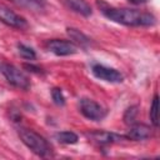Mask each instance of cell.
Listing matches in <instances>:
<instances>
[{
	"mask_svg": "<svg viewBox=\"0 0 160 160\" xmlns=\"http://www.w3.org/2000/svg\"><path fill=\"white\" fill-rule=\"evenodd\" d=\"M55 140H58V142L60 144H65V145H72L76 144L79 140L78 134H75L74 131L70 130H65V131H59L54 135Z\"/></svg>",
	"mask_w": 160,
	"mask_h": 160,
	"instance_id": "cell-12",
	"label": "cell"
},
{
	"mask_svg": "<svg viewBox=\"0 0 160 160\" xmlns=\"http://www.w3.org/2000/svg\"><path fill=\"white\" fill-rule=\"evenodd\" d=\"M158 109H159V96L158 94L154 95L151 105H150V111H149V116L151 120V124L156 128L159 125V116H158Z\"/></svg>",
	"mask_w": 160,
	"mask_h": 160,
	"instance_id": "cell-14",
	"label": "cell"
},
{
	"mask_svg": "<svg viewBox=\"0 0 160 160\" xmlns=\"http://www.w3.org/2000/svg\"><path fill=\"white\" fill-rule=\"evenodd\" d=\"M91 72L95 78L102 81H106V82H111V84H118L124 80V75L119 70L101 65V64H94L91 66Z\"/></svg>",
	"mask_w": 160,
	"mask_h": 160,
	"instance_id": "cell-5",
	"label": "cell"
},
{
	"mask_svg": "<svg viewBox=\"0 0 160 160\" xmlns=\"http://www.w3.org/2000/svg\"><path fill=\"white\" fill-rule=\"evenodd\" d=\"M18 134H19V138L22 141V144L28 149H30L35 155H38L40 158H45L51 154L50 144L42 135L38 134L36 131L20 126V128H18Z\"/></svg>",
	"mask_w": 160,
	"mask_h": 160,
	"instance_id": "cell-2",
	"label": "cell"
},
{
	"mask_svg": "<svg viewBox=\"0 0 160 160\" xmlns=\"http://www.w3.org/2000/svg\"><path fill=\"white\" fill-rule=\"evenodd\" d=\"M46 48L50 52L56 56H69L78 51V46L70 40L62 39H51L46 42Z\"/></svg>",
	"mask_w": 160,
	"mask_h": 160,
	"instance_id": "cell-6",
	"label": "cell"
},
{
	"mask_svg": "<svg viewBox=\"0 0 160 160\" xmlns=\"http://www.w3.org/2000/svg\"><path fill=\"white\" fill-rule=\"evenodd\" d=\"M66 34L70 39V41L72 44H75L78 48H88L91 44V40L88 35H85L82 31H80L79 29L75 28H66Z\"/></svg>",
	"mask_w": 160,
	"mask_h": 160,
	"instance_id": "cell-10",
	"label": "cell"
},
{
	"mask_svg": "<svg viewBox=\"0 0 160 160\" xmlns=\"http://www.w3.org/2000/svg\"><path fill=\"white\" fill-rule=\"evenodd\" d=\"M0 21H2L5 25L14 28V29H25L28 28V21L21 15L16 14L14 10L5 5H0Z\"/></svg>",
	"mask_w": 160,
	"mask_h": 160,
	"instance_id": "cell-7",
	"label": "cell"
},
{
	"mask_svg": "<svg viewBox=\"0 0 160 160\" xmlns=\"http://www.w3.org/2000/svg\"><path fill=\"white\" fill-rule=\"evenodd\" d=\"M0 71L8 80L10 85L14 88L21 89V90H29L30 89V80L29 78L15 65L12 64H1L0 65Z\"/></svg>",
	"mask_w": 160,
	"mask_h": 160,
	"instance_id": "cell-3",
	"label": "cell"
},
{
	"mask_svg": "<svg viewBox=\"0 0 160 160\" xmlns=\"http://www.w3.org/2000/svg\"><path fill=\"white\" fill-rule=\"evenodd\" d=\"M65 6L70 10H72L76 14H80L85 18L90 16L92 14L91 6L85 1V0H62Z\"/></svg>",
	"mask_w": 160,
	"mask_h": 160,
	"instance_id": "cell-11",
	"label": "cell"
},
{
	"mask_svg": "<svg viewBox=\"0 0 160 160\" xmlns=\"http://www.w3.org/2000/svg\"><path fill=\"white\" fill-rule=\"evenodd\" d=\"M18 5H21V6H26V8H35L32 0H10Z\"/></svg>",
	"mask_w": 160,
	"mask_h": 160,
	"instance_id": "cell-18",
	"label": "cell"
},
{
	"mask_svg": "<svg viewBox=\"0 0 160 160\" xmlns=\"http://www.w3.org/2000/svg\"><path fill=\"white\" fill-rule=\"evenodd\" d=\"M151 136H152V128L146 124H140V122H134L125 135L126 139L132 140V141H142Z\"/></svg>",
	"mask_w": 160,
	"mask_h": 160,
	"instance_id": "cell-8",
	"label": "cell"
},
{
	"mask_svg": "<svg viewBox=\"0 0 160 160\" xmlns=\"http://www.w3.org/2000/svg\"><path fill=\"white\" fill-rule=\"evenodd\" d=\"M88 136H89L92 141H95V142H98V144H100V145H109V144L116 142V141H119V140L122 139V136H119V135H116V134H114V132L101 131V130L92 131V132L88 134Z\"/></svg>",
	"mask_w": 160,
	"mask_h": 160,
	"instance_id": "cell-9",
	"label": "cell"
},
{
	"mask_svg": "<svg viewBox=\"0 0 160 160\" xmlns=\"http://www.w3.org/2000/svg\"><path fill=\"white\" fill-rule=\"evenodd\" d=\"M149 0H128V2L132 4V5H142V4H146Z\"/></svg>",
	"mask_w": 160,
	"mask_h": 160,
	"instance_id": "cell-19",
	"label": "cell"
},
{
	"mask_svg": "<svg viewBox=\"0 0 160 160\" xmlns=\"http://www.w3.org/2000/svg\"><path fill=\"white\" fill-rule=\"evenodd\" d=\"M79 109H80V112L82 114V116H85L86 119L92 120V121H100L108 114L105 108H102L95 100H91V99H88V98L80 99Z\"/></svg>",
	"mask_w": 160,
	"mask_h": 160,
	"instance_id": "cell-4",
	"label": "cell"
},
{
	"mask_svg": "<svg viewBox=\"0 0 160 160\" xmlns=\"http://www.w3.org/2000/svg\"><path fill=\"white\" fill-rule=\"evenodd\" d=\"M138 114H139V106L138 105H131L124 112V116H122L124 122L128 124V125H132L135 122L136 118H138Z\"/></svg>",
	"mask_w": 160,
	"mask_h": 160,
	"instance_id": "cell-15",
	"label": "cell"
},
{
	"mask_svg": "<svg viewBox=\"0 0 160 160\" xmlns=\"http://www.w3.org/2000/svg\"><path fill=\"white\" fill-rule=\"evenodd\" d=\"M96 5L105 18L125 26H152L156 22V18L150 12L128 8H114L102 0H96Z\"/></svg>",
	"mask_w": 160,
	"mask_h": 160,
	"instance_id": "cell-1",
	"label": "cell"
},
{
	"mask_svg": "<svg viewBox=\"0 0 160 160\" xmlns=\"http://www.w3.org/2000/svg\"><path fill=\"white\" fill-rule=\"evenodd\" d=\"M18 51H19V55H20L22 59H25V60L32 61V60L36 59V52H35V50H34L32 48L25 45V44L19 42V44H18Z\"/></svg>",
	"mask_w": 160,
	"mask_h": 160,
	"instance_id": "cell-13",
	"label": "cell"
},
{
	"mask_svg": "<svg viewBox=\"0 0 160 160\" xmlns=\"http://www.w3.org/2000/svg\"><path fill=\"white\" fill-rule=\"evenodd\" d=\"M51 99H52L54 104L58 105V106H64L65 102H66L64 92L60 88H52L51 89Z\"/></svg>",
	"mask_w": 160,
	"mask_h": 160,
	"instance_id": "cell-16",
	"label": "cell"
},
{
	"mask_svg": "<svg viewBox=\"0 0 160 160\" xmlns=\"http://www.w3.org/2000/svg\"><path fill=\"white\" fill-rule=\"evenodd\" d=\"M24 69H26L29 72H32V74H36V75H44L45 71L42 68L38 66V65H34V64H24L22 65Z\"/></svg>",
	"mask_w": 160,
	"mask_h": 160,
	"instance_id": "cell-17",
	"label": "cell"
}]
</instances>
